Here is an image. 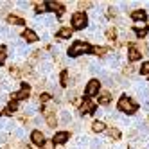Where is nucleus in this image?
I'll return each instance as SVG.
<instances>
[{
  "label": "nucleus",
  "instance_id": "nucleus-1",
  "mask_svg": "<svg viewBox=\"0 0 149 149\" xmlns=\"http://www.w3.org/2000/svg\"><path fill=\"white\" fill-rule=\"evenodd\" d=\"M90 50H92V47L86 43V41H76V43L70 47L68 54H70V56H81V54H86V52H90Z\"/></svg>",
  "mask_w": 149,
  "mask_h": 149
},
{
  "label": "nucleus",
  "instance_id": "nucleus-2",
  "mask_svg": "<svg viewBox=\"0 0 149 149\" xmlns=\"http://www.w3.org/2000/svg\"><path fill=\"white\" fill-rule=\"evenodd\" d=\"M117 106H119V110L124 111V113H133L136 110V104L133 102V99L130 97H120L119 102H117Z\"/></svg>",
  "mask_w": 149,
  "mask_h": 149
},
{
  "label": "nucleus",
  "instance_id": "nucleus-3",
  "mask_svg": "<svg viewBox=\"0 0 149 149\" xmlns=\"http://www.w3.org/2000/svg\"><path fill=\"white\" fill-rule=\"evenodd\" d=\"M86 24H88V20H86V15L83 11H76L72 15V27L74 29H84Z\"/></svg>",
  "mask_w": 149,
  "mask_h": 149
},
{
  "label": "nucleus",
  "instance_id": "nucleus-4",
  "mask_svg": "<svg viewBox=\"0 0 149 149\" xmlns=\"http://www.w3.org/2000/svg\"><path fill=\"white\" fill-rule=\"evenodd\" d=\"M31 142H33L34 146H43L47 140H45V135L40 130H34V131H31Z\"/></svg>",
  "mask_w": 149,
  "mask_h": 149
},
{
  "label": "nucleus",
  "instance_id": "nucleus-5",
  "mask_svg": "<svg viewBox=\"0 0 149 149\" xmlns=\"http://www.w3.org/2000/svg\"><path fill=\"white\" fill-rule=\"evenodd\" d=\"M99 88H101V83H99L97 79L88 81V84H86V95H90V97L97 95V93H99Z\"/></svg>",
  "mask_w": 149,
  "mask_h": 149
},
{
  "label": "nucleus",
  "instance_id": "nucleus-6",
  "mask_svg": "<svg viewBox=\"0 0 149 149\" xmlns=\"http://www.w3.org/2000/svg\"><path fill=\"white\" fill-rule=\"evenodd\" d=\"M22 36H24V40H25V41H29V43H34V41L38 40V34L34 33L33 29H25L24 33H22Z\"/></svg>",
  "mask_w": 149,
  "mask_h": 149
},
{
  "label": "nucleus",
  "instance_id": "nucleus-7",
  "mask_svg": "<svg viewBox=\"0 0 149 149\" xmlns=\"http://www.w3.org/2000/svg\"><path fill=\"white\" fill-rule=\"evenodd\" d=\"M92 131L93 133H104L106 131V124L102 120H93L92 122Z\"/></svg>",
  "mask_w": 149,
  "mask_h": 149
},
{
  "label": "nucleus",
  "instance_id": "nucleus-8",
  "mask_svg": "<svg viewBox=\"0 0 149 149\" xmlns=\"http://www.w3.org/2000/svg\"><path fill=\"white\" fill-rule=\"evenodd\" d=\"M131 18L135 20V22H146L147 15H146V11H142V9H138V11H133V13H131Z\"/></svg>",
  "mask_w": 149,
  "mask_h": 149
},
{
  "label": "nucleus",
  "instance_id": "nucleus-9",
  "mask_svg": "<svg viewBox=\"0 0 149 149\" xmlns=\"http://www.w3.org/2000/svg\"><path fill=\"white\" fill-rule=\"evenodd\" d=\"M68 140V133L67 131H59L54 135V144H65Z\"/></svg>",
  "mask_w": 149,
  "mask_h": 149
},
{
  "label": "nucleus",
  "instance_id": "nucleus-10",
  "mask_svg": "<svg viewBox=\"0 0 149 149\" xmlns=\"http://www.w3.org/2000/svg\"><path fill=\"white\" fill-rule=\"evenodd\" d=\"M110 101H111V93L110 92H101L99 93V104L106 106V104H110Z\"/></svg>",
  "mask_w": 149,
  "mask_h": 149
},
{
  "label": "nucleus",
  "instance_id": "nucleus-11",
  "mask_svg": "<svg viewBox=\"0 0 149 149\" xmlns=\"http://www.w3.org/2000/svg\"><path fill=\"white\" fill-rule=\"evenodd\" d=\"M6 20H7V24H11V25H24V18H18L16 15H9Z\"/></svg>",
  "mask_w": 149,
  "mask_h": 149
},
{
  "label": "nucleus",
  "instance_id": "nucleus-12",
  "mask_svg": "<svg viewBox=\"0 0 149 149\" xmlns=\"http://www.w3.org/2000/svg\"><path fill=\"white\" fill-rule=\"evenodd\" d=\"M58 36H59V38H63V40L70 38V36H72V29H70V27H65V25H63V27L58 31Z\"/></svg>",
  "mask_w": 149,
  "mask_h": 149
},
{
  "label": "nucleus",
  "instance_id": "nucleus-13",
  "mask_svg": "<svg viewBox=\"0 0 149 149\" xmlns=\"http://www.w3.org/2000/svg\"><path fill=\"white\" fill-rule=\"evenodd\" d=\"M138 59H140V52L136 50L135 45H131L130 47V61H138Z\"/></svg>",
  "mask_w": 149,
  "mask_h": 149
},
{
  "label": "nucleus",
  "instance_id": "nucleus-14",
  "mask_svg": "<svg viewBox=\"0 0 149 149\" xmlns=\"http://www.w3.org/2000/svg\"><path fill=\"white\" fill-rule=\"evenodd\" d=\"M34 11H36L38 15H41V13L49 11V9H47V2H38V4L34 6Z\"/></svg>",
  "mask_w": 149,
  "mask_h": 149
},
{
  "label": "nucleus",
  "instance_id": "nucleus-15",
  "mask_svg": "<svg viewBox=\"0 0 149 149\" xmlns=\"http://www.w3.org/2000/svg\"><path fill=\"white\" fill-rule=\"evenodd\" d=\"M108 136L111 138V140H119V138H120V131L115 130V127H111V130H108Z\"/></svg>",
  "mask_w": 149,
  "mask_h": 149
},
{
  "label": "nucleus",
  "instance_id": "nucleus-16",
  "mask_svg": "<svg viewBox=\"0 0 149 149\" xmlns=\"http://www.w3.org/2000/svg\"><path fill=\"white\" fill-rule=\"evenodd\" d=\"M61 122H63V124H70V122H72V115H70L67 110L61 111Z\"/></svg>",
  "mask_w": 149,
  "mask_h": 149
},
{
  "label": "nucleus",
  "instance_id": "nucleus-17",
  "mask_svg": "<svg viewBox=\"0 0 149 149\" xmlns=\"http://www.w3.org/2000/svg\"><path fill=\"white\" fill-rule=\"evenodd\" d=\"M59 83L63 84V86H67V84H68V72H67V70H63V72L59 74Z\"/></svg>",
  "mask_w": 149,
  "mask_h": 149
},
{
  "label": "nucleus",
  "instance_id": "nucleus-18",
  "mask_svg": "<svg viewBox=\"0 0 149 149\" xmlns=\"http://www.w3.org/2000/svg\"><path fill=\"white\" fill-rule=\"evenodd\" d=\"M45 119H47V124H49L50 127H56V124H58V119H56V115H54V113H52V115H47Z\"/></svg>",
  "mask_w": 149,
  "mask_h": 149
},
{
  "label": "nucleus",
  "instance_id": "nucleus-19",
  "mask_svg": "<svg viewBox=\"0 0 149 149\" xmlns=\"http://www.w3.org/2000/svg\"><path fill=\"white\" fill-rule=\"evenodd\" d=\"M54 108H56V104H54V102H49V104H45V108H43V111H45V117L54 113Z\"/></svg>",
  "mask_w": 149,
  "mask_h": 149
},
{
  "label": "nucleus",
  "instance_id": "nucleus-20",
  "mask_svg": "<svg viewBox=\"0 0 149 149\" xmlns=\"http://www.w3.org/2000/svg\"><path fill=\"white\" fill-rule=\"evenodd\" d=\"M135 29H136V33L147 31V22H135Z\"/></svg>",
  "mask_w": 149,
  "mask_h": 149
},
{
  "label": "nucleus",
  "instance_id": "nucleus-21",
  "mask_svg": "<svg viewBox=\"0 0 149 149\" xmlns=\"http://www.w3.org/2000/svg\"><path fill=\"white\" fill-rule=\"evenodd\" d=\"M92 50H93L97 56H104V54H108V49H106V47H93Z\"/></svg>",
  "mask_w": 149,
  "mask_h": 149
},
{
  "label": "nucleus",
  "instance_id": "nucleus-22",
  "mask_svg": "<svg viewBox=\"0 0 149 149\" xmlns=\"http://www.w3.org/2000/svg\"><path fill=\"white\" fill-rule=\"evenodd\" d=\"M38 110H40V104H36V102H31V104L27 106V110H25V111H27V113H36Z\"/></svg>",
  "mask_w": 149,
  "mask_h": 149
},
{
  "label": "nucleus",
  "instance_id": "nucleus-23",
  "mask_svg": "<svg viewBox=\"0 0 149 149\" xmlns=\"http://www.w3.org/2000/svg\"><path fill=\"white\" fill-rule=\"evenodd\" d=\"M27 95H29V86L27 84H22V92L18 93V99H25Z\"/></svg>",
  "mask_w": 149,
  "mask_h": 149
},
{
  "label": "nucleus",
  "instance_id": "nucleus-24",
  "mask_svg": "<svg viewBox=\"0 0 149 149\" xmlns=\"http://www.w3.org/2000/svg\"><path fill=\"white\" fill-rule=\"evenodd\" d=\"M6 58H7L6 47H0V65H4V63H6Z\"/></svg>",
  "mask_w": 149,
  "mask_h": 149
},
{
  "label": "nucleus",
  "instance_id": "nucleus-25",
  "mask_svg": "<svg viewBox=\"0 0 149 149\" xmlns=\"http://www.w3.org/2000/svg\"><path fill=\"white\" fill-rule=\"evenodd\" d=\"M77 7H79V9H86V7H92V2H88V0H83V2H77Z\"/></svg>",
  "mask_w": 149,
  "mask_h": 149
},
{
  "label": "nucleus",
  "instance_id": "nucleus-26",
  "mask_svg": "<svg viewBox=\"0 0 149 149\" xmlns=\"http://www.w3.org/2000/svg\"><path fill=\"white\" fill-rule=\"evenodd\" d=\"M142 76H146V77H149V61L147 63H144V65H142Z\"/></svg>",
  "mask_w": 149,
  "mask_h": 149
},
{
  "label": "nucleus",
  "instance_id": "nucleus-27",
  "mask_svg": "<svg viewBox=\"0 0 149 149\" xmlns=\"http://www.w3.org/2000/svg\"><path fill=\"white\" fill-rule=\"evenodd\" d=\"M43 149H56V144H54V140H47V142L43 144Z\"/></svg>",
  "mask_w": 149,
  "mask_h": 149
},
{
  "label": "nucleus",
  "instance_id": "nucleus-28",
  "mask_svg": "<svg viewBox=\"0 0 149 149\" xmlns=\"http://www.w3.org/2000/svg\"><path fill=\"white\" fill-rule=\"evenodd\" d=\"M106 36H108L110 40H115V36H117L115 34V29H108V31H106Z\"/></svg>",
  "mask_w": 149,
  "mask_h": 149
},
{
  "label": "nucleus",
  "instance_id": "nucleus-29",
  "mask_svg": "<svg viewBox=\"0 0 149 149\" xmlns=\"http://www.w3.org/2000/svg\"><path fill=\"white\" fill-rule=\"evenodd\" d=\"M40 99H41V102H50V95L49 93H41Z\"/></svg>",
  "mask_w": 149,
  "mask_h": 149
},
{
  "label": "nucleus",
  "instance_id": "nucleus-30",
  "mask_svg": "<svg viewBox=\"0 0 149 149\" xmlns=\"http://www.w3.org/2000/svg\"><path fill=\"white\" fill-rule=\"evenodd\" d=\"M15 135H16V138H20V140H22V138L25 136V133H24V130H16V131H15Z\"/></svg>",
  "mask_w": 149,
  "mask_h": 149
},
{
  "label": "nucleus",
  "instance_id": "nucleus-31",
  "mask_svg": "<svg viewBox=\"0 0 149 149\" xmlns=\"http://www.w3.org/2000/svg\"><path fill=\"white\" fill-rule=\"evenodd\" d=\"M11 76H13V77H20V70H18L16 67L11 68Z\"/></svg>",
  "mask_w": 149,
  "mask_h": 149
},
{
  "label": "nucleus",
  "instance_id": "nucleus-32",
  "mask_svg": "<svg viewBox=\"0 0 149 149\" xmlns=\"http://www.w3.org/2000/svg\"><path fill=\"white\" fill-rule=\"evenodd\" d=\"M0 142H2V144H4V142H7V133H4V131L0 133Z\"/></svg>",
  "mask_w": 149,
  "mask_h": 149
},
{
  "label": "nucleus",
  "instance_id": "nucleus-33",
  "mask_svg": "<svg viewBox=\"0 0 149 149\" xmlns=\"http://www.w3.org/2000/svg\"><path fill=\"white\" fill-rule=\"evenodd\" d=\"M18 7H22V9H27V7H29V2H18Z\"/></svg>",
  "mask_w": 149,
  "mask_h": 149
},
{
  "label": "nucleus",
  "instance_id": "nucleus-34",
  "mask_svg": "<svg viewBox=\"0 0 149 149\" xmlns=\"http://www.w3.org/2000/svg\"><path fill=\"white\" fill-rule=\"evenodd\" d=\"M33 122H34L36 126H40V124H41V122H43V120H41V119H40V117H34V119H33Z\"/></svg>",
  "mask_w": 149,
  "mask_h": 149
},
{
  "label": "nucleus",
  "instance_id": "nucleus-35",
  "mask_svg": "<svg viewBox=\"0 0 149 149\" xmlns=\"http://www.w3.org/2000/svg\"><path fill=\"white\" fill-rule=\"evenodd\" d=\"M124 76H131V67H126L124 68Z\"/></svg>",
  "mask_w": 149,
  "mask_h": 149
}]
</instances>
